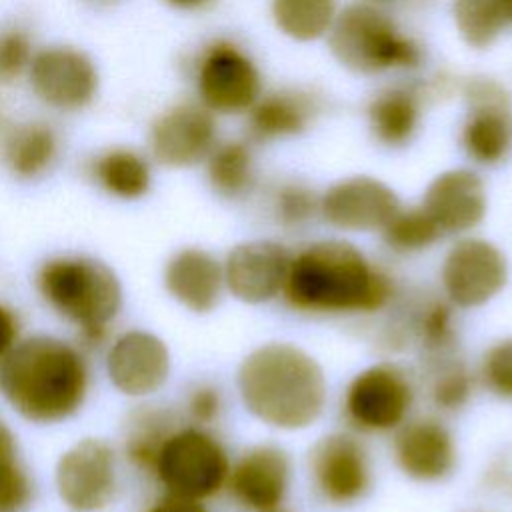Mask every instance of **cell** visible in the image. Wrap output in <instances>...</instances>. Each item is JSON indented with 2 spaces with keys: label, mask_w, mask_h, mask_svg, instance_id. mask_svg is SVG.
<instances>
[{
  "label": "cell",
  "mask_w": 512,
  "mask_h": 512,
  "mask_svg": "<svg viewBox=\"0 0 512 512\" xmlns=\"http://www.w3.org/2000/svg\"><path fill=\"white\" fill-rule=\"evenodd\" d=\"M320 110V102L314 94L284 88L260 96L248 118V128L256 140H278L300 134Z\"/></svg>",
  "instance_id": "cell-23"
},
{
  "label": "cell",
  "mask_w": 512,
  "mask_h": 512,
  "mask_svg": "<svg viewBox=\"0 0 512 512\" xmlns=\"http://www.w3.org/2000/svg\"><path fill=\"white\" fill-rule=\"evenodd\" d=\"M380 232L386 248L402 256L420 254L442 238L440 228L422 206L398 208Z\"/></svg>",
  "instance_id": "cell-32"
},
{
  "label": "cell",
  "mask_w": 512,
  "mask_h": 512,
  "mask_svg": "<svg viewBox=\"0 0 512 512\" xmlns=\"http://www.w3.org/2000/svg\"><path fill=\"white\" fill-rule=\"evenodd\" d=\"M116 452L100 438L74 442L56 462L54 484L72 512H98L116 494Z\"/></svg>",
  "instance_id": "cell-10"
},
{
  "label": "cell",
  "mask_w": 512,
  "mask_h": 512,
  "mask_svg": "<svg viewBox=\"0 0 512 512\" xmlns=\"http://www.w3.org/2000/svg\"><path fill=\"white\" fill-rule=\"evenodd\" d=\"M400 208L396 192L372 176H350L332 184L320 196V216L336 230L376 232Z\"/></svg>",
  "instance_id": "cell-16"
},
{
  "label": "cell",
  "mask_w": 512,
  "mask_h": 512,
  "mask_svg": "<svg viewBox=\"0 0 512 512\" xmlns=\"http://www.w3.org/2000/svg\"><path fill=\"white\" fill-rule=\"evenodd\" d=\"M264 512H292V508L288 504H280V506H274V508H268Z\"/></svg>",
  "instance_id": "cell-41"
},
{
  "label": "cell",
  "mask_w": 512,
  "mask_h": 512,
  "mask_svg": "<svg viewBox=\"0 0 512 512\" xmlns=\"http://www.w3.org/2000/svg\"><path fill=\"white\" fill-rule=\"evenodd\" d=\"M508 282V260L490 240L460 236L440 264L442 296L454 308H480L494 300Z\"/></svg>",
  "instance_id": "cell-9"
},
{
  "label": "cell",
  "mask_w": 512,
  "mask_h": 512,
  "mask_svg": "<svg viewBox=\"0 0 512 512\" xmlns=\"http://www.w3.org/2000/svg\"><path fill=\"white\" fill-rule=\"evenodd\" d=\"M308 476L316 496L330 506H352L366 498L374 466L356 432H330L308 452Z\"/></svg>",
  "instance_id": "cell-8"
},
{
  "label": "cell",
  "mask_w": 512,
  "mask_h": 512,
  "mask_svg": "<svg viewBox=\"0 0 512 512\" xmlns=\"http://www.w3.org/2000/svg\"><path fill=\"white\" fill-rule=\"evenodd\" d=\"M286 304L308 316H372L398 298L396 280L344 238L314 240L292 252Z\"/></svg>",
  "instance_id": "cell-1"
},
{
  "label": "cell",
  "mask_w": 512,
  "mask_h": 512,
  "mask_svg": "<svg viewBox=\"0 0 512 512\" xmlns=\"http://www.w3.org/2000/svg\"><path fill=\"white\" fill-rule=\"evenodd\" d=\"M186 416L194 426H202L208 428L210 424H214L222 410H224V398L218 386L210 384V382H202L196 384L194 388H190L186 402Z\"/></svg>",
  "instance_id": "cell-37"
},
{
  "label": "cell",
  "mask_w": 512,
  "mask_h": 512,
  "mask_svg": "<svg viewBox=\"0 0 512 512\" xmlns=\"http://www.w3.org/2000/svg\"><path fill=\"white\" fill-rule=\"evenodd\" d=\"M394 316L382 326V340L388 348L416 346L424 360L456 352L458 328L454 306L440 296H414L396 306Z\"/></svg>",
  "instance_id": "cell-12"
},
{
  "label": "cell",
  "mask_w": 512,
  "mask_h": 512,
  "mask_svg": "<svg viewBox=\"0 0 512 512\" xmlns=\"http://www.w3.org/2000/svg\"><path fill=\"white\" fill-rule=\"evenodd\" d=\"M422 96L418 88L398 84L380 90L368 104L370 128L386 146L406 144L420 124Z\"/></svg>",
  "instance_id": "cell-24"
},
{
  "label": "cell",
  "mask_w": 512,
  "mask_h": 512,
  "mask_svg": "<svg viewBox=\"0 0 512 512\" xmlns=\"http://www.w3.org/2000/svg\"><path fill=\"white\" fill-rule=\"evenodd\" d=\"M88 382L82 352L48 334L18 340L0 362L2 398L34 424H56L74 416L86 400Z\"/></svg>",
  "instance_id": "cell-3"
},
{
  "label": "cell",
  "mask_w": 512,
  "mask_h": 512,
  "mask_svg": "<svg viewBox=\"0 0 512 512\" xmlns=\"http://www.w3.org/2000/svg\"><path fill=\"white\" fill-rule=\"evenodd\" d=\"M270 214L286 230L302 228L320 214V196L302 182H282L270 194Z\"/></svg>",
  "instance_id": "cell-34"
},
{
  "label": "cell",
  "mask_w": 512,
  "mask_h": 512,
  "mask_svg": "<svg viewBox=\"0 0 512 512\" xmlns=\"http://www.w3.org/2000/svg\"><path fill=\"white\" fill-rule=\"evenodd\" d=\"M452 12L458 32L474 48L492 44L512 24V0H454Z\"/></svg>",
  "instance_id": "cell-30"
},
{
  "label": "cell",
  "mask_w": 512,
  "mask_h": 512,
  "mask_svg": "<svg viewBox=\"0 0 512 512\" xmlns=\"http://www.w3.org/2000/svg\"><path fill=\"white\" fill-rule=\"evenodd\" d=\"M476 378L492 396L512 402V336L492 342L482 352Z\"/></svg>",
  "instance_id": "cell-35"
},
{
  "label": "cell",
  "mask_w": 512,
  "mask_h": 512,
  "mask_svg": "<svg viewBox=\"0 0 512 512\" xmlns=\"http://www.w3.org/2000/svg\"><path fill=\"white\" fill-rule=\"evenodd\" d=\"M168 4L176 6V8H184V10H194V8H202L206 6L210 0H166Z\"/></svg>",
  "instance_id": "cell-40"
},
{
  "label": "cell",
  "mask_w": 512,
  "mask_h": 512,
  "mask_svg": "<svg viewBox=\"0 0 512 512\" xmlns=\"http://www.w3.org/2000/svg\"><path fill=\"white\" fill-rule=\"evenodd\" d=\"M230 466L220 438L208 428L188 424L166 438L152 472L168 494L204 502L226 488Z\"/></svg>",
  "instance_id": "cell-6"
},
{
  "label": "cell",
  "mask_w": 512,
  "mask_h": 512,
  "mask_svg": "<svg viewBox=\"0 0 512 512\" xmlns=\"http://www.w3.org/2000/svg\"><path fill=\"white\" fill-rule=\"evenodd\" d=\"M330 48L340 64L362 74L410 70L422 62L420 44L372 4H352L336 14Z\"/></svg>",
  "instance_id": "cell-5"
},
{
  "label": "cell",
  "mask_w": 512,
  "mask_h": 512,
  "mask_svg": "<svg viewBox=\"0 0 512 512\" xmlns=\"http://www.w3.org/2000/svg\"><path fill=\"white\" fill-rule=\"evenodd\" d=\"M162 278L166 292L194 314L212 312L226 290L222 262L198 246L176 250L168 258Z\"/></svg>",
  "instance_id": "cell-22"
},
{
  "label": "cell",
  "mask_w": 512,
  "mask_h": 512,
  "mask_svg": "<svg viewBox=\"0 0 512 512\" xmlns=\"http://www.w3.org/2000/svg\"><path fill=\"white\" fill-rule=\"evenodd\" d=\"M370 2H378V4H382V2H396V0H370Z\"/></svg>",
  "instance_id": "cell-43"
},
{
  "label": "cell",
  "mask_w": 512,
  "mask_h": 512,
  "mask_svg": "<svg viewBox=\"0 0 512 512\" xmlns=\"http://www.w3.org/2000/svg\"><path fill=\"white\" fill-rule=\"evenodd\" d=\"M424 380L430 404L444 414L462 410L476 386V376L468 364L454 352L448 356L424 360Z\"/></svg>",
  "instance_id": "cell-26"
},
{
  "label": "cell",
  "mask_w": 512,
  "mask_h": 512,
  "mask_svg": "<svg viewBox=\"0 0 512 512\" xmlns=\"http://www.w3.org/2000/svg\"><path fill=\"white\" fill-rule=\"evenodd\" d=\"M292 462L288 452L270 442L246 448L230 466L226 488L246 512H264L288 504Z\"/></svg>",
  "instance_id": "cell-15"
},
{
  "label": "cell",
  "mask_w": 512,
  "mask_h": 512,
  "mask_svg": "<svg viewBox=\"0 0 512 512\" xmlns=\"http://www.w3.org/2000/svg\"><path fill=\"white\" fill-rule=\"evenodd\" d=\"M468 116L462 146L478 164H498L512 150V112L506 90L490 78H472L464 86Z\"/></svg>",
  "instance_id": "cell-14"
},
{
  "label": "cell",
  "mask_w": 512,
  "mask_h": 512,
  "mask_svg": "<svg viewBox=\"0 0 512 512\" xmlns=\"http://www.w3.org/2000/svg\"><path fill=\"white\" fill-rule=\"evenodd\" d=\"M58 152V138L46 122H26L14 126L4 140V162L18 178L44 174Z\"/></svg>",
  "instance_id": "cell-25"
},
{
  "label": "cell",
  "mask_w": 512,
  "mask_h": 512,
  "mask_svg": "<svg viewBox=\"0 0 512 512\" xmlns=\"http://www.w3.org/2000/svg\"><path fill=\"white\" fill-rule=\"evenodd\" d=\"M244 410L280 432L314 426L328 404V380L320 362L294 342H266L244 356L236 372Z\"/></svg>",
  "instance_id": "cell-2"
},
{
  "label": "cell",
  "mask_w": 512,
  "mask_h": 512,
  "mask_svg": "<svg viewBox=\"0 0 512 512\" xmlns=\"http://www.w3.org/2000/svg\"><path fill=\"white\" fill-rule=\"evenodd\" d=\"M28 68L36 96L52 108L78 110L96 94L98 72L92 60L76 48H44L32 56Z\"/></svg>",
  "instance_id": "cell-19"
},
{
  "label": "cell",
  "mask_w": 512,
  "mask_h": 512,
  "mask_svg": "<svg viewBox=\"0 0 512 512\" xmlns=\"http://www.w3.org/2000/svg\"><path fill=\"white\" fill-rule=\"evenodd\" d=\"M92 176L102 190L122 200L144 196L152 182L146 158L128 148H112L100 154L92 164Z\"/></svg>",
  "instance_id": "cell-27"
},
{
  "label": "cell",
  "mask_w": 512,
  "mask_h": 512,
  "mask_svg": "<svg viewBox=\"0 0 512 512\" xmlns=\"http://www.w3.org/2000/svg\"><path fill=\"white\" fill-rule=\"evenodd\" d=\"M336 0H272V18L294 40H316L336 20Z\"/></svg>",
  "instance_id": "cell-31"
},
{
  "label": "cell",
  "mask_w": 512,
  "mask_h": 512,
  "mask_svg": "<svg viewBox=\"0 0 512 512\" xmlns=\"http://www.w3.org/2000/svg\"><path fill=\"white\" fill-rule=\"evenodd\" d=\"M166 342L146 330H128L114 338L106 354V372L112 386L130 398L158 392L170 376Z\"/></svg>",
  "instance_id": "cell-18"
},
{
  "label": "cell",
  "mask_w": 512,
  "mask_h": 512,
  "mask_svg": "<svg viewBox=\"0 0 512 512\" xmlns=\"http://www.w3.org/2000/svg\"><path fill=\"white\" fill-rule=\"evenodd\" d=\"M32 492V480L20 460L16 436L0 418V512L26 510Z\"/></svg>",
  "instance_id": "cell-33"
},
{
  "label": "cell",
  "mask_w": 512,
  "mask_h": 512,
  "mask_svg": "<svg viewBox=\"0 0 512 512\" xmlns=\"http://www.w3.org/2000/svg\"><path fill=\"white\" fill-rule=\"evenodd\" d=\"M292 252L278 240L236 244L224 258V288L244 304H268L282 296Z\"/></svg>",
  "instance_id": "cell-13"
},
{
  "label": "cell",
  "mask_w": 512,
  "mask_h": 512,
  "mask_svg": "<svg viewBox=\"0 0 512 512\" xmlns=\"http://www.w3.org/2000/svg\"><path fill=\"white\" fill-rule=\"evenodd\" d=\"M34 286L42 302L78 328L88 348L104 344L122 308V284L102 260L86 254H60L44 260Z\"/></svg>",
  "instance_id": "cell-4"
},
{
  "label": "cell",
  "mask_w": 512,
  "mask_h": 512,
  "mask_svg": "<svg viewBox=\"0 0 512 512\" xmlns=\"http://www.w3.org/2000/svg\"><path fill=\"white\" fill-rule=\"evenodd\" d=\"M390 448L398 470L416 482H440L458 462L456 440L436 416H410L392 432Z\"/></svg>",
  "instance_id": "cell-17"
},
{
  "label": "cell",
  "mask_w": 512,
  "mask_h": 512,
  "mask_svg": "<svg viewBox=\"0 0 512 512\" xmlns=\"http://www.w3.org/2000/svg\"><path fill=\"white\" fill-rule=\"evenodd\" d=\"M90 2L100 4V6H110V4H114V2H118V0H90Z\"/></svg>",
  "instance_id": "cell-42"
},
{
  "label": "cell",
  "mask_w": 512,
  "mask_h": 512,
  "mask_svg": "<svg viewBox=\"0 0 512 512\" xmlns=\"http://www.w3.org/2000/svg\"><path fill=\"white\" fill-rule=\"evenodd\" d=\"M18 336H20L18 314L10 306L0 302V362L18 342Z\"/></svg>",
  "instance_id": "cell-38"
},
{
  "label": "cell",
  "mask_w": 512,
  "mask_h": 512,
  "mask_svg": "<svg viewBox=\"0 0 512 512\" xmlns=\"http://www.w3.org/2000/svg\"><path fill=\"white\" fill-rule=\"evenodd\" d=\"M178 428V418L160 406H142L130 416L126 426V456L142 470L152 472L156 456L166 438Z\"/></svg>",
  "instance_id": "cell-28"
},
{
  "label": "cell",
  "mask_w": 512,
  "mask_h": 512,
  "mask_svg": "<svg viewBox=\"0 0 512 512\" xmlns=\"http://www.w3.org/2000/svg\"><path fill=\"white\" fill-rule=\"evenodd\" d=\"M206 176L214 192L224 198L246 196L256 180L254 158L244 142H224L206 158Z\"/></svg>",
  "instance_id": "cell-29"
},
{
  "label": "cell",
  "mask_w": 512,
  "mask_h": 512,
  "mask_svg": "<svg viewBox=\"0 0 512 512\" xmlns=\"http://www.w3.org/2000/svg\"><path fill=\"white\" fill-rule=\"evenodd\" d=\"M30 36L20 28L0 30V84L16 80L32 60Z\"/></svg>",
  "instance_id": "cell-36"
},
{
  "label": "cell",
  "mask_w": 512,
  "mask_h": 512,
  "mask_svg": "<svg viewBox=\"0 0 512 512\" xmlns=\"http://www.w3.org/2000/svg\"><path fill=\"white\" fill-rule=\"evenodd\" d=\"M416 402L410 372L392 360L356 372L342 392V416L352 432L390 434L404 424Z\"/></svg>",
  "instance_id": "cell-7"
},
{
  "label": "cell",
  "mask_w": 512,
  "mask_h": 512,
  "mask_svg": "<svg viewBox=\"0 0 512 512\" xmlns=\"http://www.w3.org/2000/svg\"><path fill=\"white\" fill-rule=\"evenodd\" d=\"M196 88L210 112L238 114L260 98V74L252 58L230 40L210 42L196 64Z\"/></svg>",
  "instance_id": "cell-11"
},
{
  "label": "cell",
  "mask_w": 512,
  "mask_h": 512,
  "mask_svg": "<svg viewBox=\"0 0 512 512\" xmlns=\"http://www.w3.org/2000/svg\"><path fill=\"white\" fill-rule=\"evenodd\" d=\"M422 208L442 234L464 236L486 214V190L482 178L468 168L438 174L426 188Z\"/></svg>",
  "instance_id": "cell-21"
},
{
  "label": "cell",
  "mask_w": 512,
  "mask_h": 512,
  "mask_svg": "<svg viewBox=\"0 0 512 512\" xmlns=\"http://www.w3.org/2000/svg\"><path fill=\"white\" fill-rule=\"evenodd\" d=\"M216 146V122L208 108L178 104L156 118L150 132L154 158L172 168L192 166Z\"/></svg>",
  "instance_id": "cell-20"
},
{
  "label": "cell",
  "mask_w": 512,
  "mask_h": 512,
  "mask_svg": "<svg viewBox=\"0 0 512 512\" xmlns=\"http://www.w3.org/2000/svg\"><path fill=\"white\" fill-rule=\"evenodd\" d=\"M148 512H210L202 500H194V498H184V496H176V494H164L162 498H158Z\"/></svg>",
  "instance_id": "cell-39"
}]
</instances>
